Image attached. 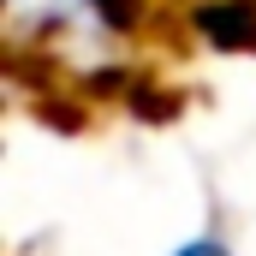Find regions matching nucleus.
<instances>
[{
    "mask_svg": "<svg viewBox=\"0 0 256 256\" xmlns=\"http://www.w3.org/2000/svg\"><path fill=\"white\" fill-rule=\"evenodd\" d=\"M173 256H232V244H226V238H214V232H196V238H185Z\"/></svg>",
    "mask_w": 256,
    "mask_h": 256,
    "instance_id": "2",
    "label": "nucleus"
},
{
    "mask_svg": "<svg viewBox=\"0 0 256 256\" xmlns=\"http://www.w3.org/2000/svg\"><path fill=\"white\" fill-rule=\"evenodd\" d=\"M196 30L208 48H256V0H202L196 6Z\"/></svg>",
    "mask_w": 256,
    "mask_h": 256,
    "instance_id": "1",
    "label": "nucleus"
}]
</instances>
